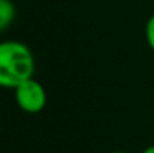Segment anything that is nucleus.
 Masks as SVG:
<instances>
[{"label": "nucleus", "mask_w": 154, "mask_h": 153, "mask_svg": "<svg viewBox=\"0 0 154 153\" xmlns=\"http://www.w3.org/2000/svg\"><path fill=\"white\" fill-rule=\"evenodd\" d=\"M14 92H15L17 105L24 113L36 114V113H41L45 108L47 92L38 80L29 78L24 83H21L18 87H15Z\"/></svg>", "instance_id": "f03ea898"}, {"label": "nucleus", "mask_w": 154, "mask_h": 153, "mask_svg": "<svg viewBox=\"0 0 154 153\" xmlns=\"http://www.w3.org/2000/svg\"><path fill=\"white\" fill-rule=\"evenodd\" d=\"M35 57L32 50L18 41L0 42V87L15 89L33 78Z\"/></svg>", "instance_id": "f257e3e1"}, {"label": "nucleus", "mask_w": 154, "mask_h": 153, "mask_svg": "<svg viewBox=\"0 0 154 153\" xmlns=\"http://www.w3.org/2000/svg\"><path fill=\"white\" fill-rule=\"evenodd\" d=\"M111 153H124V152H120V150H117V152H111Z\"/></svg>", "instance_id": "423d86ee"}, {"label": "nucleus", "mask_w": 154, "mask_h": 153, "mask_svg": "<svg viewBox=\"0 0 154 153\" xmlns=\"http://www.w3.org/2000/svg\"><path fill=\"white\" fill-rule=\"evenodd\" d=\"M145 39H147V44L150 45V48L154 51V14L147 21V26H145Z\"/></svg>", "instance_id": "20e7f679"}, {"label": "nucleus", "mask_w": 154, "mask_h": 153, "mask_svg": "<svg viewBox=\"0 0 154 153\" xmlns=\"http://www.w3.org/2000/svg\"><path fill=\"white\" fill-rule=\"evenodd\" d=\"M142 153H154V146H148L147 149H144Z\"/></svg>", "instance_id": "39448f33"}, {"label": "nucleus", "mask_w": 154, "mask_h": 153, "mask_svg": "<svg viewBox=\"0 0 154 153\" xmlns=\"http://www.w3.org/2000/svg\"><path fill=\"white\" fill-rule=\"evenodd\" d=\"M15 15L17 9L12 0H0V32L8 29L14 23Z\"/></svg>", "instance_id": "7ed1b4c3"}]
</instances>
